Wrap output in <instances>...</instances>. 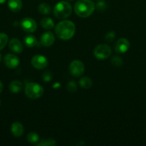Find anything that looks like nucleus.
<instances>
[{"label":"nucleus","instance_id":"obj_1","mask_svg":"<svg viewBox=\"0 0 146 146\" xmlns=\"http://www.w3.org/2000/svg\"><path fill=\"white\" fill-rule=\"evenodd\" d=\"M75 25L69 20L60 21L55 27V34L60 39L70 40L73 37L75 33Z\"/></svg>","mask_w":146,"mask_h":146},{"label":"nucleus","instance_id":"obj_2","mask_svg":"<svg viewBox=\"0 0 146 146\" xmlns=\"http://www.w3.org/2000/svg\"><path fill=\"white\" fill-rule=\"evenodd\" d=\"M95 9V4L91 0H78L74 6V11L78 17L87 18L92 15Z\"/></svg>","mask_w":146,"mask_h":146},{"label":"nucleus","instance_id":"obj_3","mask_svg":"<svg viewBox=\"0 0 146 146\" xmlns=\"http://www.w3.org/2000/svg\"><path fill=\"white\" fill-rule=\"evenodd\" d=\"M72 11L71 4L65 1H59L54 7V14L55 17L63 19L70 17Z\"/></svg>","mask_w":146,"mask_h":146},{"label":"nucleus","instance_id":"obj_4","mask_svg":"<svg viewBox=\"0 0 146 146\" xmlns=\"http://www.w3.org/2000/svg\"><path fill=\"white\" fill-rule=\"evenodd\" d=\"M24 93L28 98L31 99H37L44 94V88L37 83H29L24 88Z\"/></svg>","mask_w":146,"mask_h":146},{"label":"nucleus","instance_id":"obj_5","mask_svg":"<svg viewBox=\"0 0 146 146\" xmlns=\"http://www.w3.org/2000/svg\"><path fill=\"white\" fill-rule=\"evenodd\" d=\"M112 49L107 44H100L94 50V55L97 59L104 60L111 55Z\"/></svg>","mask_w":146,"mask_h":146},{"label":"nucleus","instance_id":"obj_6","mask_svg":"<svg viewBox=\"0 0 146 146\" xmlns=\"http://www.w3.org/2000/svg\"><path fill=\"white\" fill-rule=\"evenodd\" d=\"M84 71V65L80 60H74L70 64V72L73 76L80 77Z\"/></svg>","mask_w":146,"mask_h":146},{"label":"nucleus","instance_id":"obj_7","mask_svg":"<svg viewBox=\"0 0 146 146\" xmlns=\"http://www.w3.org/2000/svg\"><path fill=\"white\" fill-rule=\"evenodd\" d=\"M20 26L23 31L27 33L34 32L37 28V24L35 20L29 17L22 19L20 22Z\"/></svg>","mask_w":146,"mask_h":146},{"label":"nucleus","instance_id":"obj_8","mask_svg":"<svg viewBox=\"0 0 146 146\" xmlns=\"http://www.w3.org/2000/svg\"><path fill=\"white\" fill-rule=\"evenodd\" d=\"M31 64L35 68L44 69L48 65V60L44 56L41 54H37L31 58Z\"/></svg>","mask_w":146,"mask_h":146},{"label":"nucleus","instance_id":"obj_9","mask_svg":"<svg viewBox=\"0 0 146 146\" xmlns=\"http://www.w3.org/2000/svg\"><path fill=\"white\" fill-rule=\"evenodd\" d=\"M130 42L125 38H121L118 39L115 45V50L118 54H123L128 51L130 48Z\"/></svg>","mask_w":146,"mask_h":146},{"label":"nucleus","instance_id":"obj_10","mask_svg":"<svg viewBox=\"0 0 146 146\" xmlns=\"http://www.w3.org/2000/svg\"><path fill=\"white\" fill-rule=\"evenodd\" d=\"M4 64L9 68H15L19 65V59L16 55L8 54L4 56Z\"/></svg>","mask_w":146,"mask_h":146},{"label":"nucleus","instance_id":"obj_11","mask_svg":"<svg viewBox=\"0 0 146 146\" xmlns=\"http://www.w3.org/2000/svg\"><path fill=\"white\" fill-rule=\"evenodd\" d=\"M55 41V37L53 33L50 31L44 32L40 38V44L45 47H49L52 45Z\"/></svg>","mask_w":146,"mask_h":146},{"label":"nucleus","instance_id":"obj_12","mask_svg":"<svg viewBox=\"0 0 146 146\" xmlns=\"http://www.w3.org/2000/svg\"><path fill=\"white\" fill-rule=\"evenodd\" d=\"M9 48L13 52L17 53V54H20L23 51V46L21 41L18 38H13L10 40L9 42Z\"/></svg>","mask_w":146,"mask_h":146},{"label":"nucleus","instance_id":"obj_13","mask_svg":"<svg viewBox=\"0 0 146 146\" xmlns=\"http://www.w3.org/2000/svg\"><path fill=\"white\" fill-rule=\"evenodd\" d=\"M11 132L15 137H20L24 133V127L19 122H14L11 125Z\"/></svg>","mask_w":146,"mask_h":146},{"label":"nucleus","instance_id":"obj_14","mask_svg":"<svg viewBox=\"0 0 146 146\" xmlns=\"http://www.w3.org/2000/svg\"><path fill=\"white\" fill-rule=\"evenodd\" d=\"M8 7L13 12H18L22 7L21 0H9Z\"/></svg>","mask_w":146,"mask_h":146},{"label":"nucleus","instance_id":"obj_15","mask_svg":"<svg viewBox=\"0 0 146 146\" xmlns=\"http://www.w3.org/2000/svg\"><path fill=\"white\" fill-rule=\"evenodd\" d=\"M24 42L25 45L29 48H31V47L37 46L39 45V43L37 41V39L34 36L28 35L26 36L24 38Z\"/></svg>","mask_w":146,"mask_h":146},{"label":"nucleus","instance_id":"obj_16","mask_svg":"<svg viewBox=\"0 0 146 146\" xmlns=\"http://www.w3.org/2000/svg\"><path fill=\"white\" fill-rule=\"evenodd\" d=\"M9 90L12 93L17 94V93H19V91H21V90L22 89V84H21V81L14 80V81H12L9 84Z\"/></svg>","mask_w":146,"mask_h":146},{"label":"nucleus","instance_id":"obj_17","mask_svg":"<svg viewBox=\"0 0 146 146\" xmlns=\"http://www.w3.org/2000/svg\"><path fill=\"white\" fill-rule=\"evenodd\" d=\"M79 84L82 88H84V89H88V88H91L92 86V81L90 77L84 76L80 78Z\"/></svg>","mask_w":146,"mask_h":146},{"label":"nucleus","instance_id":"obj_18","mask_svg":"<svg viewBox=\"0 0 146 146\" xmlns=\"http://www.w3.org/2000/svg\"><path fill=\"white\" fill-rule=\"evenodd\" d=\"M41 26L44 29H52L54 27V23L51 18L44 17L41 21Z\"/></svg>","mask_w":146,"mask_h":146},{"label":"nucleus","instance_id":"obj_19","mask_svg":"<svg viewBox=\"0 0 146 146\" xmlns=\"http://www.w3.org/2000/svg\"><path fill=\"white\" fill-rule=\"evenodd\" d=\"M38 10L42 15H47L51 11V7L47 3H41L38 7Z\"/></svg>","mask_w":146,"mask_h":146},{"label":"nucleus","instance_id":"obj_20","mask_svg":"<svg viewBox=\"0 0 146 146\" xmlns=\"http://www.w3.org/2000/svg\"><path fill=\"white\" fill-rule=\"evenodd\" d=\"M27 140L28 142L31 143H36L40 140V137H39V135L37 133L31 132L27 135Z\"/></svg>","mask_w":146,"mask_h":146},{"label":"nucleus","instance_id":"obj_21","mask_svg":"<svg viewBox=\"0 0 146 146\" xmlns=\"http://www.w3.org/2000/svg\"><path fill=\"white\" fill-rule=\"evenodd\" d=\"M8 36L4 33H0V51L6 46L8 43Z\"/></svg>","mask_w":146,"mask_h":146},{"label":"nucleus","instance_id":"obj_22","mask_svg":"<svg viewBox=\"0 0 146 146\" xmlns=\"http://www.w3.org/2000/svg\"><path fill=\"white\" fill-rule=\"evenodd\" d=\"M56 145V142L54 139H45L42 140L40 142L37 144V146H54Z\"/></svg>","mask_w":146,"mask_h":146},{"label":"nucleus","instance_id":"obj_23","mask_svg":"<svg viewBox=\"0 0 146 146\" xmlns=\"http://www.w3.org/2000/svg\"><path fill=\"white\" fill-rule=\"evenodd\" d=\"M111 63L115 67H120L123 64V59H122L121 57L118 56H115L113 57L111 60Z\"/></svg>","mask_w":146,"mask_h":146},{"label":"nucleus","instance_id":"obj_24","mask_svg":"<svg viewBox=\"0 0 146 146\" xmlns=\"http://www.w3.org/2000/svg\"><path fill=\"white\" fill-rule=\"evenodd\" d=\"M77 84H76V83L74 82V81H70V82L67 84V91H68L69 92H71V93L74 92V91H77Z\"/></svg>","mask_w":146,"mask_h":146},{"label":"nucleus","instance_id":"obj_25","mask_svg":"<svg viewBox=\"0 0 146 146\" xmlns=\"http://www.w3.org/2000/svg\"><path fill=\"white\" fill-rule=\"evenodd\" d=\"M52 78V74L50 71H45V72L43 73L42 74V79L44 81L46 82H49L50 81Z\"/></svg>","mask_w":146,"mask_h":146},{"label":"nucleus","instance_id":"obj_26","mask_svg":"<svg viewBox=\"0 0 146 146\" xmlns=\"http://www.w3.org/2000/svg\"><path fill=\"white\" fill-rule=\"evenodd\" d=\"M115 38V33L114 31H110L105 36V40L108 42H112Z\"/></svg>","mask_w":146,"mask_h":146},{"label":"nucleus","instance_id":"obj_27","mask_svg":"<svg viewBox=\"0 0 146 146\" xmlns=\"http://www.w3.org/2000/svg\"><path fill=\"white\" fill-rule=\"evenodd\" d=\"M2 91H3V84L1 83V81H0V94L2 92Z\"/></svg>","mask_w":146,"mask_h":146},{"label":"nucleus","instance_id":"obj_28","mask_svg":"<svg viewBox=\"0 0 146 146\" xmlns=\"http://www.w3.org/2000/svg\"><path fill=\"white\" fill-rule=\"evenodd\" d=\"M6 1H7V0H0V4H4V3L6 2Z\"/></svg>","mask_w":146,"mask_h":146},{"label":"nucleus","instance_id":"obj_29","mask_svg":"<svg viewBox=\"0 0 146 146\" xmlns=\"http://www.w3.org/2000/svg\"><path fill=\"white\" fill-rule=\"evenodd\" d=\"M1 54H0V62H1Z\"/></svg>","mask_w":146,"mask_h":146},{"label":"nucleus","instance_id":"obj_30","mask_svg":"<svg viewBox=\"0 0 146 146\" xmlns=\"http://www.w3.org/2000/svg\"><path fill=\"white\" fill-rule=\"evenodd\" d=\"M70 1H72V0H70Z\"/></svg>","mask_w":146,"mask_h":146}]
</instances>
